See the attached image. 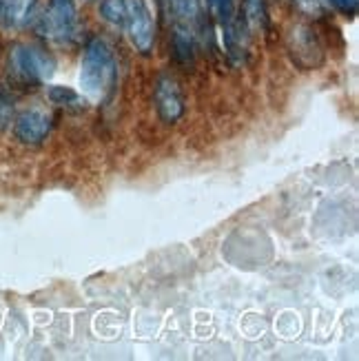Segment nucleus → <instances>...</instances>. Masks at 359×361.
Instances as JSON below:
<instances>
[{
  "instance_id": "nucleus-4",
  "label": "nucleus",
  "mask_w": 359,
  "mask_h": 361,
  "mask_svg": "<svg viewBox=\"0 0 359 361\" xmlns=\"http://www.w3.org/2000/svg\"><path fill=\"white\" fill-rule=\"evenodd\" d=\"M122 29L127 31L131 44L140 54H149L153 49L155 29L153 18L145 0H127V11H124Z\"/></svg>"
},
{
  "instance_id": "nucleus-13",
  "label": "nucleus",
  "mask_w": 359,
  "mask_h": 361,
  "mask_svg": "<svg viewBox=\"0 0 359 361\" xmlns=\"http://www.w3.org/2000/svg\"><path fill=\"white\" fill-rule=\"evenodd\" d=\"M124 11H127V0H102L100 3V13L107 23L116 27H122L124 23Z\"/></svg>"
},
{
  "instance_id": "nucleus-7",
  "label": "nucleus",
  "mask_w": 359,
  "mask_h": 361,
  "mask_svg": "<svg viewBox=\"0 0 359 361\" xmlns=\"http://www.w3.org/2000/svg\"><path fill=\"white\" fill-rule=\"evenodd\" d=\"M288 51L293 60L302 65L304 69H313L322 62V44L315 36V31L310 27L298 25L288 36Z\"/></svg>"
},
{
  "instance_id": "nucleus-10",
  "label": "nucleus",
  "mask_w": 359,
  "mask_h": 361,
  "mask_svg": "<svg viewBox=\"0 0 359 361\" xmlns=\"http://www.w3.org/2000/svg\"><path fill=\"white\" fill-rule=\"evenodd\" d=\"M47 98H49V102L56 104V106L75 109V111L85 109V102H87V98L83 96L80 91H75L71 87H62V85H49V87H47Z\"/></svg>"
},
{
  "instance_id": "nucleus-8",
  "label": "nucleus",
  "mask_w": 359,
  "mask_h": 361,
  "mask_svg": "<svg viewBox=\"0 0 359 361\" xmlns=\"http://www.w3.org/2000/svg\"><path fill=\"white\" fill-rule=\"evenodd\" d=\"M169 11L174 16L176 31H186L195 36V29L202 25L200 0H166Z\"/></svg>"
},
{
  "instance_id": "nucleus-3",
  "label": "nucleus",
  "mask_w": 359,
  "mask_h": 361,
  "mask_svg": "<svg viewBox=\"0 0 359 361\" xmlns=\"http://www.w3.org/2000/svg\"><path fill=\"white\" fill-rule=\"evenodd\" d=\"M40 31L58 44H71L78 31L75 0H49L40 20Z\"/></svg>"
},
{
  "instance_id": "nucleus-12",
  "label": "nucleus",
  "mask_w": 359,
  "mask_h": 361,
  "mask_svg": "<svg viewBox=\"0 0 359 361\" xmlns=\"http://www.w3.org/2000/svg\"><path fill=\"white\" fill-rule=\"evenodd\" d=\"M213 16L220 23L222 31H226L229 27L236 25V0H207Z\"/></svg>"
},
{
  "instance_id": "nucleus-5",
  "label": "nucleus",
  "mask_w": 359,
  "mask_h": 361,
  "mask_svg": "<svg viewBox=\"0 0 359 361\" xmlns=\"http://www.w3.org/2000/svg\"><path fill=\"white\" fill-rule=\"evenodd\" d=\"M153 104L160 120L176 124L184 116V93L174 75H160L153 87Z\"/></svg>"
},
{
  "instance_id": "nucleus-11",
  "label": "nucleus",
  "mask_w": 359,
  "mask_h": 361,
  "mask_svg": "<svg viewBox=\"0 0 359 361\" xmlns=\"http://www.w3.org/2000/svg\"><path fill=\"white\" fill-rule=\"evenodd\" d=\"M244 25L253 31H264L269 25V11L264 0H244Z\"/></svg>"
},
{
  "instance_id": "nucleus-6",
  "label": "nucleus",
  "mask_w": 359,
  "mask_h": 361,
  "mask_svg": "<svg viewBox=\"0 0 359 361\" xmlns=\"http://www.w3.org/2000/svg\"><path fill=\"white\" fill-rule=\"evenodd\" d=\"M51 116L44 109H25L13 118V135L23 145H40L51 133Z\"/></svg>"
},
{
  "instance_id": "nucleus-1",
  "label": "nucleus",
  "mask_w": 359,
  "mask_h": 361,
  "mask_svg": "<svg viewBox=\"0 0 359 361\" xmlns=\"http://www.w3.org/2000/svg\"><path fill=\"white\" fill-rule=\"evenodd\" d=\"M118 78V62L114 49L102 38H91L83 51L80 62V93L87 100L100 102L109 96Z\"/></svg>"
},
{
  "instance_id": "nucleus-16",
  "label": "nucleus",
  "mask_w": 359,
  "mask_h": 361,
  "mask_svg": "<svg viewBox=\"0 0 359 361\" xmlns=\"http://www.w3.org/2000/svg\"><path fill=\"white\" fill-rule=\"evenodd\" d=\"M295 5H298L308 16H320V13H324V0H295Z\"/></svg>"
},
{
  "instance_id": "nucleus-2",
  "label": "nucleus",
  "mask_w": 359,
  "mask_h": 361,
  "mask_svg": "<svg viewBox=\"0 0 359 361\" xmlns=\"http://www.w3.org/2000/svg\"><path fill=\"white\" fill-rule=\"evenodd\" d=\"M13 75L25 85H44L56 73V58L38 44H16L9 54Z\"/></svg>"
},
{
  "instance_id": "nucleus-14",
  "label": "nucleus",
  "mask_w": 359,
  "mask_h": 361,
  "mask_svg": "<svg viewBox=\"0 0 359 361\" xmlns=\"http://www.w3.org/2000/svg\"><path fill=\"white\" fill-rule=\"evenodd\" d=\"M11 114H13V100L9 93L0 87V129L7 127L11 122Z\"/></svg>"
},
{
  "instance_id": "nucleus-15",
  "label": "nucleus",
  "mask_w": 359,
  "mask_h": 361,
  "mask_svg": "<svg viewBox=\"0 0 359 361\" xmlns=\"http://www.w3.org/2000/svg\"><path fill=\"white\" fill-rule=\"evenodd\" d=\"M329 5H333L339 13H344V16H353L357 13V7H359V0H326Z\"/></svg>"
},
{
  "instance_id": "nucleus-9",
  "label": "nucleus",
  "mask_w": 359,
  "mask_h": 361,
  "mask_svg": "<svg viewBox=\"0 0 359 361\" xmlns=\"http://www.w3.org/2000/svg\"><path fill=\"white\" fill-rule=\"evenodd\" d=\"M34 0H0V27L16 29L27 23Z\"/></svg>"
}]
</instances>
